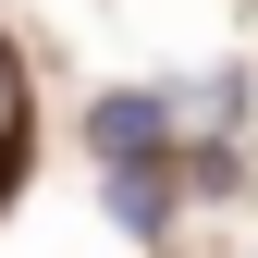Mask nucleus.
Listing matches in <instances>:
<instances>
[{
  "label": "nucleus",
  "instance_id": "nucleus-3",
  "mask_svg": "<svg viewBox=\"0 0 258 258\" xmlns=\"http://www.w3.org/2000/svg\"><path fill=\"white\" fill-rule=\"evenodd\" d=\"M13 148H25V61L0 49V160H13Z\"/></svg>",
  "mask_w": 258,
  "mask_h": 258
},
{
  "label": "nucleus",
  "instance_id": "nucleus-1",
  "mask_svg": "<svg viewBox=\"0 0 258 258\" xmlns=\"http://www.w3.org/2000/svg\"><path fill=\"white\" fill-rule=\"evenodd\" d=\"M160 136H172L160 99H99V111H86V148H99V160H160Z\"/></svg>",
  "mask_w": 258,
  "mask_h": 258
},
{
  "label": "nucleus",
  "instance_id": "nucleus-2",
  "mask_svg": "<svg viewBox=\"0 0 258 258\" xmlns=\"http://www.w3.org/2000/svg\"><path fill=\"white\" fill-rule=\"evenodd\" d=\"M111 221H136V234H160V221H172V184H160V160H111Z\"/></svg>",
  "mask_w": 258,
  "mask_h": 258
}]
</instances>
